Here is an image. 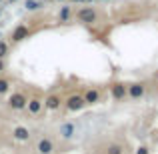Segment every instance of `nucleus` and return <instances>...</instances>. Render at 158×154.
Segmentation results:
<instances>
[{"label":"nucleus","instance_id":"4","mask_svg":"<svg viewBox=\"0 0 158 154\" xmlns=\"http://www.w3.org/2000/svg\"><path fill=\"white\" fill-rule=\"evenodd\" d=\"M64 106H66V110H70V112H78V110H82L86 104H84L82 94H70V96L66 98Z\"/></svg>","mask_w":158,"mask_h":154},{"label":"nucleus","instance_id":"19","mask_svg":"<svg viewBox=\"0 0 158 154\" xmlns=\"http://www.w3.org/2000/svg\"><path fill=\"white\" fill-rule=\"evenodd\" d=\"M2 72H4V60L0 58V74H2Z\"/></svg>","mask_w":158,"mask_h":154},{"label":"nucleus","instance_id":"12","mask_svg":"<svg viewBox=\"0 0 158 154\" xmlns=\"http://www.w3.org/2000/svg\"><path fill=\"white\" fill-rule=\"evenodd\" d=\"M12 138L18 140V142H26V140H30V130L26 126H16L12 130Z\"/></svg>","mask_w":158,"mask_h":154},{"label":"nucleus","instance_id":"13","mask_svg":"<svg viewBox=\"0 0 158 154\" xmlns=\"http://www.w3.org/2000/svg\"><path fill=\"white\" fill-rule=\"evenodd\" d=\"M70 16H72V8H70V4H64V6H60V10H58V20L60 22H68Z\"/></svg>","mask_w":158,"mask_h":154},{"label":"nucleus","instance_id":"7","mask_svg":"<svg viewBox=\"0 0 158 154\" xmlns=\"http://www.w3.org/2000/svg\"><path fill=\"white\" fill-rule=\"evenodd\" d=\"M110 96L114 98L116 102L124 100V98H126V84H124V82H112L110 84Z\"/></svg>","mask_w":158,"mask_h":154},{"label":"nucleus","instance_id":"24","mask_svg":"<svg viewBox=\"0 0 158 154\" xmlns=\"http://www.w3.org/2000/svg\"><path fill=\"white\" fill-rule=\"evenodd\" d=\"M42 2H50V0H42Z\"/></svg>","mask_w":158,"mask_h":154},{"label":"nucleus","instance_id":"14","mask_svg":"<svg viewBox=\"0 0 158 154\" xmlns=\"http://www.w3.org/2000/svg\"><path fill=\"white\" fill-rule=\"evenodd\" d=\"M42 6H44L42 0H24V8H26L28 12H36V10H40Z\"/></svg>","mask_w":158,"mask_h":154},{"label":"nucleus","instance_id":"2","mask_svg":"<svg viewBox=\"0 0 158 154\" xmlns=\"http://www.w3.org/2000/svg\"><path fill=\"white\" fill-rule=\"evenodd\" d=\"M26 102H28V98L24 92H12L8 96V108H12V110H24Z\"/></svg>","mask_w":158,"mask_h":154},{"label":"nucleus","instance_id":"26","mask_svg":"<svg viewBox=\"0 0 158 154\" xmlns=\"http://www.w3.org/2000/svg\"><path fill=\"white\" fill-rule=\"evenodd\" d=\"M0 16H2V10H0Z\"/></svg>","mask_w":158,"mask_h":154},{"label":"nucleus","instance_id":"21","mask_svg":"<svg viewBox=\"0 0 158 154\" xmlns=\"http://www.w3.org/2000/svg\"><path fill=\"white\" fill-rule=\"evenodd\" d=\"M84 2H86V4H94V2H96V0H84Z\"/></svg>","mask_w":158,"mask_h":154},{"label":"nucleus","instance_id":"5","mask_svg":"<svg viewBox=\"0 0 158 154\" xmlns=\"http://www.w3.org/2000/svg\"><path fill=\"white\" fill-rule=\"evenodd\" d=\"M62 102H64V100H62V96H60V94L52 92V94H48V96L42 100V106L46 108V110H50V112H56V110H60Z\"/></svg>","mask_w":158,"mask_h":154},{"label":"nucleus","instance_id":"10","mask_svg":"<svg viewBox=\"0 0 158 154\" xmlns=\"http://www.w3.org/2000/svg\"><path fill=\"white\" fill-rule=\"evenodd\" d=\"M82 98H84V104H98L100 102V90L98 88H88V90H84Z\"/></svg>","mask_w":158,"mask_h":154},{"label":"nucleus","instance_id":"18","mask_svg":"<svg viewBox=\"0 0 158 154\" xmlns=\"http://www.w3.org/2000/svg\"><path fill=\"white\" fill-rule=\"evenodd\" d=\"M136 154H148V148L146 146H138L136 148Z\"/></svg>","mask_w":158,"mask_h":154},{"label":"nucleus","instance_id":"25","mask_svg":"<svg viewBox=\"0 0 158 154\" xmlns=\"http://www.w3.org/2000/svg\"><path fill=\"white\" fill-rule=\"evenodd\" d=\"M56 2H64V0H56Z\"/></svg>","mask_w":158,"mask_h":154},{"label":"nucleus","instance_id":"15","mask_svg":"<svg viewBox=\"0 0 158 154\" xmlns=\"http://www.w3.org/2000/svg\"><path fill=\"white\" fill-rule=\"evenodd\" d=\"M106 154H124V146L122 144H108Z\"/></svg>","mask_w":158,"mask_h":154},{"label":"nucleus","instance_id":"20","mask_svg":"<svg viewBox=\"0 0 158 154\" xmlns=\"http://www.w3.org/2000/svg\"><path fill=\"white\" fill-rule=\"evenodd\" d=\"M68 2H72V4H76V2H84V0H68Z\"/></svg>","mask_w":158,"mask_h":154},{"label":"nucleus","instance_id":"11","mask_svg":"<svg viewBox=\"0 0 158 154\" xmlns=\"http://www.w3.org/2000/svg\"><path fill=\"white\" fill-rule=\"evenodd\" d=\"M36 150H38V154H52L54 152V142L50 138H40L38 144H36Z\"/></svg>","mask_w":158,"mask_h":154},{"label":"nucleus","instance_id":"28","mask_svg":"<svg viewBox=\"0 0 158 154\" xmlns=\"http://www.w3.org/2000/svg\"><path fill=\"white\" fill-rule=\"evenodd\" d=\"M0 2H2V0H0Z\"/></svg>","mask_w":158,"mask_h":154},{"label":"nucleus","instance_id":"27","mask_svg":"<svg viewBox=\"0 0 158 154\" xmlns=\"http://www.w3.org/2000/svg\"><path fill=\"white\" fill-rule=\"evenodd\" d=\"M104 2H108V0H104Z\"/></svg>","mask_w":158,"mask_h":154},{"label":"nucleus","instance_id":"17","mask_svg":"<svg viewBox=\"0 0 158 154\" xmlns=\"http://www.w3.org/2000/svg\"><path fill=\"white\" fill-rule=\"evenodd\" d=\"M8 50H10V48H8V42L6 40H0V58H2V60L8 56Z\"/></svg>","mask_w":158,"mask_h":154},{"label":"nucleus","instance_id":"1","mask_svg":"<svg viewBox=\"0 0 158 154\" xmlns=\"http://www.w3.org/2000/svg\"><path fill=\"white\" fill-rule=\"evenodd\" d=\"M76 20L82 24H94L98 20V12L94 6H84L80 10H76Z\"/></svg>","mask_w":158,"mask_h":154},{"label":"nucleus","instance_id":"6","mask_svg":"<svg viewBox=\"0 0 158 154\" xmlns=\"http://www.w3.org/2000/svg\"><path fill=\"white\" fill-rule=\"evenodd\" d=\"M30 36V28L26 26V24H18V26L12 30V34H10V40L14 44H18V42H22L24 38H28Z\"/></svg>","mask_w":158,"mask_h":154},{"label":"nucleus","instance_id":"3","mask_svg":"<svg viewBox=\"0 0 158 154\" xmlns=\"http://www.w3.org/2000/svg\"><path fill=\"white\" fill-rule=\"evenodd\" d=\"M146 94V84L144 82H132L126 84V96H130L132 100H140Z\"/></svg>","mask_w":158,"mask_h":154},{"label":"nucleus","instance_id":"23","mask_svg":"<svg viewBox=\"0 0 158 154\" xmlns=\"http://www.w3.org/2000/svg\"><path fill=\"white\" fill-rule=\"evenodd\" d=\"M8 2H18V0H8Z\"/></svg>","mask_w":158,"mask_h":154},{"label":"nucleus","instance_id":"22","mask_svg":"<svg viewBox=\"0 0 158 154\" xmlns=\"http://www.w3.org/2000/svg\"><path fill=\"white\" fill-rule=\"evenodd\" d=\"M154 78H156V80H158V72H156V74H154Z\"/></svg>","mask_w":158,"mask_h":154},{"label":"nucleus","instance_id":"8","mask_svg":"<svg viewBox=\"0 0 158 154\" xmlns=\"http://www.w3.org/2000/svg\"><path fill=\"white\" fill-rule=\"evenodd\" d=\"M42 100H40L38 96H32V98H28V102H26V110H28V114H32V116H38L40 112H42Z\"/></svg>","mask_w":158,"mask_h":154},{"label":"nucleus","instance_id":"16","mask_svg":"<svg viewBox=\"0 0 158 154\" xmlns=\"http://www.w3.org/2000/svg\"><path fill=\"white\" fill-rule=\"evenodd\" d=\"M8 90H10V80L0 76V94H6Z\"/></svg>","mask_w":158,"mask_h":154},{"label":"nucleus","instance_id":"9","mask_svg":"<svg viewBox=\"0 0 158 154\" xmlns=\"http://www.w3.org/2000/svg\"><path fill=\"white\" fill-rule=\"evenodd\" d=\"M58 134H60V138L70 140V138H74V134H76V126H74L72 122H62L60 128H58Z\"/></svg>","mask_w":158,"mask_h":154}]
</instances>
